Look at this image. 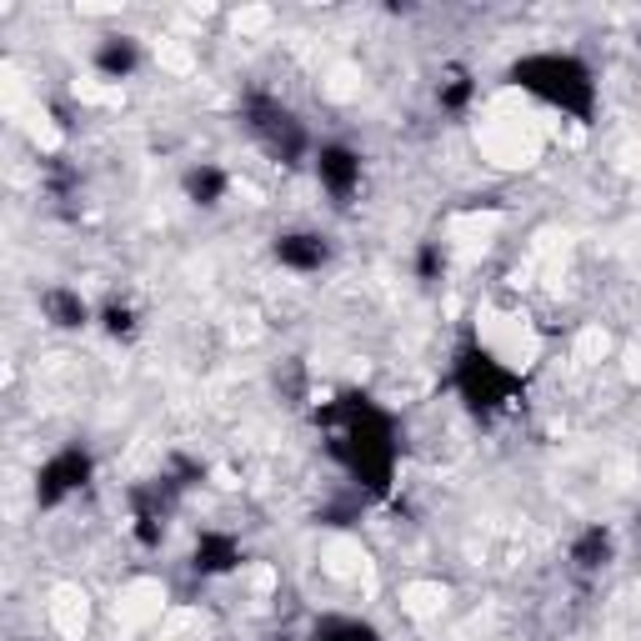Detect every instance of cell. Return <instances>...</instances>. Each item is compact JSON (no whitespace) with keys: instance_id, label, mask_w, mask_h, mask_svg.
<instances>
[{"instance_id":"5b68a950","label":"cell","mask_w":641,"mask_h":641,"mask_svg":"<svg viewBox=\"0 0 641 641\" xmlns=\"http://www.w3.org/2000/svg\"><path fill=\"white\" fill-rule=\"evenodd\" d=\"M441 607H446V586H441V581H411V586L401 591V611L416 621L441 617Z\"/></svg>"},{"instance_id":"8992f818","label":"cell","mask_w":641,"mask_h":641,"mask_svg":"<svg viewBox=\"0 0 641 641\" xmlns=\"http://www.w3.org/2000/svg\"><path fill=\"white\" fill-rule=\"evenodd\" d=\"M611 351V336L601 326H591V331H581V341H576V361L581 366H596L601 356H607Z\"/></svg>"},{"instance_id":"3957f363","label":"cell","mask_w":641,"mask_h":641,"mask_svg":"<svg viewBox=\"0 0 641 641\" xmlns=\"http://www.w3.org/2000/svg\"><path fill=\"white\" fill-rule=\"evenodd\" d=\"M160 611H166V586H160V581H130V586H120V596H116V621H120L126 631L150 627Z\"/></svg>"},{"instance_id":"6da1fadb","label":"cell","mask_w":641,"mask_h":641,"mask_svg":"<svg viewBox=\"0 0 641 641\" xmlns=\"http://www.w3.org/2000/svg\"><path fill=\"white\" fill-rule=\"evenodd\" d=\"M476 336H481V351L506 371H526V366H536V356H541V341H536V331H531V320L521 316V310L486 306L476 316Z\"/></svg>"},{"instance_id":"7a4b0ae2","label":"cell","mask_w":641,"mask_h":641,"mask_svg":"<svg viewBox=\"0 0 641 641\" xmlns=\"http://www.w3.org/2000/svg\"><path fill=\"white\" fill-rule=\"evenodd\" d=\"M481 150H486L496 166H531L541 150V136L526 126V120H511V116H496L481 126Z\"/></svg>"},{"instance_id":"277c9868","label":"cell","mask_w":641,"mask_h":641,"mask_svg":"<svg viewBox=\"0 0 641 641\" xmlns=\"http://www.w3.org/2000/svg\"><path fill=\"white\" fill-rule=\"evenodd\" d=\"M86 621H90V601L80 586H56L50 591V627L60 631L66 641L86 637Z\"/></svg>"}]
</instances>
